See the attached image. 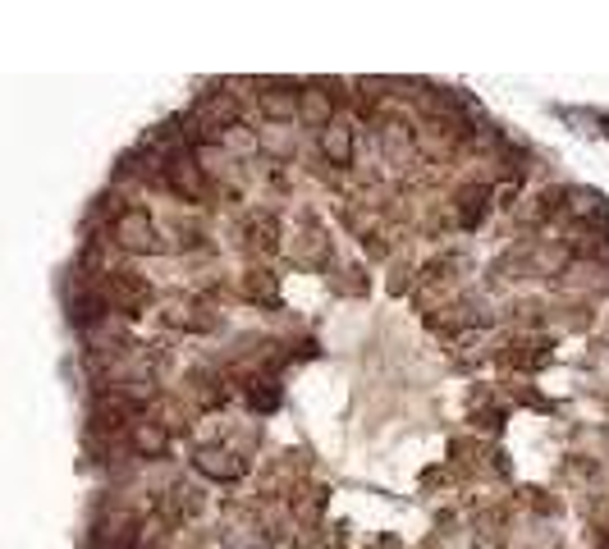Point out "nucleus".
<instances>
[{
    "label": "nucleus",
    "mask_w": 609,
    "mask_h": 549,
    "mask_svg": "<svg viewBox=\"0 0 609 549\" xmlns=\"http://www.w3.org/2000/svg\"><path fill=\"white\" fill-rule=\"evenodd\" d=\"M248 234H252V243L257 248H280V220L275 216H248Z\"/></svg>",
    "instance_id": "nucleus-14"
},
{
    "label": "nucleus",
    "mask_w": 609,
    "mask_h": 549,
    "mask_svg": "<svg viewBox=\"0 0 609 549\" xmlns=\"http://www.w3.org/2000/svg\"><path fill=\"white\" fill-rule=\"evenodd\" d=\"M381 151L390 161H408V156H413V133H408V124H385Z\"/></svg>",
    "instance_id": "nucleus-12"
},
{
    "label": "nucleus",
    "mask_w": 609,
    "mask_h": 549,
    "mask_svg": "<svg viewBox=\"0 0 609 549\" xmlns=\"http://www.w3.org/2000/svg\"><path fill=\"white\" fill-rule=\"evenodd\" d=\"M261 115L271 119V124H284L289 115H298V92L289 83H261Z\"/></svg>",
    "instance_id": "nucleus-9"
},
{
    "label": "nucleus",
    "mask_w": 609,
    "mask_h": 549,
    "mask_svg": "<svg viewBox=\"0 0 609 549\" xmlns=\"http://www.w3.org/2000/svg\"><path fill=\"white\" fill-rule=\"evenodd\" d=\"M568 211H573L577 220H600V216H605V211H600V197H596V193H577Z\"/></svg>",
    "instance_id": "nucleus-18"
},
{
    "label": "nucleus",
    "mask_w": 609,
    "mask_h": 549,
    "mask_svg": "<svg viewBox=\"0 0 609 549\" xmlns=\"http://www.w3.org/2000/svg\"><path fill=\"white\" fill-rule=\"evenodd\" d=\"M600 549H609V540H605V545H600Z\"/></svg>",
    "instance_id": "nucleus-19"
},
{
    "label": "nucleus",
    "mask_w": 609,
    "mask_h": 549,
    "mask_svg": "<svg viewBox=\"0 0 609 549\" xmlns=\"http://www.w3.org/2000/svg\"><path fill=\"white\" fill-rule=\"evenodd\" d=\"M115 243H120L124 252H138V257H152V252H165L161 234H156L152 216H147L142 206H129V211H120V216H115Z\"/></svg>",
    "instance_id": "nucleus-1"
},
{
    "label": "nucleus",
    "mask_w": 609,
    "mask_h": 549,
    "mask_svg": "<svg viewBox=\"0 0 609 549\" xmlns=\"http://www.w3.org/2000/svg\"><path fill=\"white\" fill-rule=\"evenodd\" d=\"M101 298L110 302V307H120L124 316H138L147 302H152V284L142 280V275H133V270H110L106 284H101Z\"/></svg>",
    "instance_id": "nucleus-2"
},
{
    "label": "nucleus",
    "mask_w": 609,
    "mask_h": 549,
    "mask_svg": "<svg viewBox=\"0 0 609 549\" xmlns=\"http://www.w3.org/2000/svg\"><path fill=\"white\" fill-rule=\"evenodd\" d=\"M321 156H326L330 165H353V129H348V124L321 129Z\"/></svg>",
    "instance_id": "nucleus-11"
},
{
    "label": "nucleus",
    "mask_w": 609,
    "mask_h": 549,
    "mask_svg": "<svg viewBox=\"0 0 609 549\" xmlns=\"http://www.w3.org/2000/svg\"><path fill=\"white\" fill-rule=\"evenodd\" d=\"M541 348L545 344H513V353H504V362H509V366H541L545 362Z\"/></svg>",
    "instance_id": "nucleus-17"
},
{
    "label": "nucleus",
    "mask_w": 609,
    "mask_h": 549,
    "mask_svg": "<svg viewBox=\"0 0 609 549\" xmlns=\"http://www.w3.org/2000/svg\"><path fill=\"white\" fill-rule=\"evenodd\" d=\"M243 399H248L252 412H271V408H280V385L261 376V380H252V385L243 389Z\"/></svg>",
    "instance_id": "nucleus-13"
},
{
    "label": "nucleus",
    "mask_w": 609,
    "mask_h": 549,
    "mask_svg": "<svg viewBox=\"0 0 609 549\" xmlns=\"http://www.w3.org/2000/svg\"><path fill=\"white\" fill-rule=\"evenodd\" d=\"M165 183H170V193H179L184 202H207V170H202L193 156H170Z\"/></svg>",
    "instance_id": "nucleus-3"
},
{
    "label": "nucleus",
    "mask_w": 609,
    "mask_h": 549,
    "mask_svg": "<svg viewBox=\"0 0 609 549\" xmlns=\"http://www.w3.org/2000/svg\"><path fill=\"white\" fill-rule=\"evenodd\" d=\"M243 298L257 302V307H280V280L271 270H248L243 275Z\"/></svg>",
    "instance_id": "nucleus-10"
},
{
    "label": "nucleus",
    "mask_w": 609,
    "mask_h": 549,
    "mask_svg": "<svg viewBox=\"0 0 609 549\" xmlns=\"http://www.w3.org/2000/svg\"><path fill=\"white\" fill-rule=\"evenodd\" d=\"M129 444H133V453H138V458H165V453H170V431H165L161 421L138 417L129 426Z\"/></svg>",
    "instance_id": "nucleus-6"
},
{
    "label": "nucleus",
    "mask_w": 609,
    "mask_h": 549,
    "mask_svg": "<svg viewBox=\"0 0 609 549\" xmlns=\"http://www.w3.org/2000/svg\"><path fill=\"white\" fill-rule=\"evenodd\" d=\"M239 115H243V106L234 92H211V97H202V106H197V124H202V133H211V138H216L220 129H234Z\"/></svg>",
    "instance_id": "nucleus-5"
},
{
    "label": "nucleus",
    "mask_w": 609,
    "mask_h": 549,
    "mask_svg": "<svg viewBox=\"0 0 609 549\" xmlns=\"http://www.w3.org/2000/svg\"><path fill=\"white\" fill-rule=\"evenodd\" d=\"M298 119H303L307 129H330V124H335V101H330V92H321V87L298 92Z\"/></svg>",
    "instance_id": "nucleus-8"
},
{
    "label": "nucleus",
    "mask_w": 609,
    "mask_h": 549,
    "mask_svg": "<svg viewBox=\"0 0 609 549\" xmlns=\"http://www.w3.org/2000/svg\"><path fill=\"white\" fill-rule=\"evenodd\" d=\"M101 312H106V298H101V293H78L74 298V321L78 325L101 321Z\"/></svg>",
    "instance_id": "nucleus-15"
},
{
    "label": "nucleus",
    "mask_w": 609,
    "mask_h": 549,
    "mask_svg": "<svg viewBox=\"0 0 609 549\" xmlns=\"http://www.w3.org/2000/svg\"><path fill=\"white\" fill-rule=\"evenodd\" d=\"M92 421H97L101 431L133 426V421H138V399L124 394V389H106V394H97V403H92Z\"/></svg>",
    "instance_id": "nucleus-4"
},
{
    "label": "nucleus",
    "mask_w": 609,
    "mask_h": 549,
    "mask_svg": "<svg viewBox=\"0 0 609 549\" xmlns=\"http://www.w3.org/2000/svg\"><path fill=\"white\" fill-rule=\"evenodd\" d=\"M458 216H463V225H477V220L486 216V188H468V193H463V206H458Z\"/></svg>",
    "instance_id": "nucleus-16"
},
{
    "label": "nucleus",
    "mask_w": 609,
    "mask_h": 549,
    "mask_svg": "<svg viewBox=\"0 0 609 549\" xmlns=\"http://www.w3.org/2000/svg\"><path fill=\"white\" fill-rule=\"evenodd\" d=\"M193 467L207 476V481H239L243 476V458H234V453H225V449H197Z\"/></svg>",
    "instance_id": "nucleus-7"
}]
</instances>
